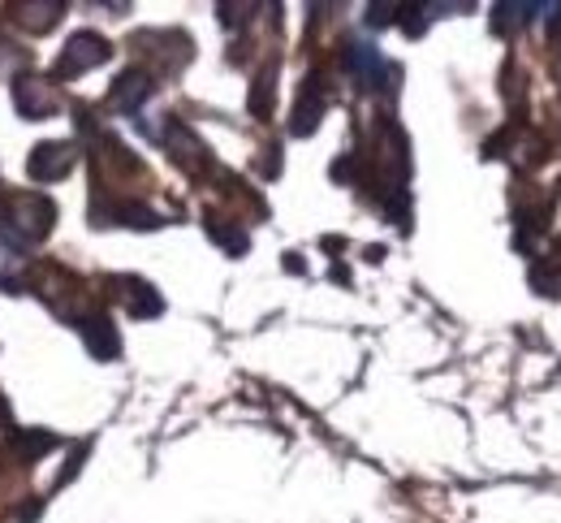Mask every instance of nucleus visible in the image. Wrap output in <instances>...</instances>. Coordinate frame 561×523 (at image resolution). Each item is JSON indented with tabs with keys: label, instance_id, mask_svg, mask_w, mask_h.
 Returning <instances> with one entry per match:
<instances>
[{
	"label": "nucleus",
	"instance_id": "f257e3e1",
	"mask_svg": "<svg viewBox=\"0 0 561 523\" xmlns=\"http://www.w3.org/2000/svg\"><path fill=\"white\" fill-rule=\"evenodd\" d=\"M57 225V204L26 191V195H9L0 204V242L4 247H35L53 234Z\"/></svg>",
	"mask_w": 561,
	"mask_h": 523
},
{
	"label": "nucleus",
	"instance_id": "f03ea898",
	"mask_svg": "<svg viewBox=\"0 0 561 523\" xmlns=\"http://www.w3.org/2000/svg\"><path fill=\"white\" fill-rule=\"evenodd\" d=\"M108 57H113V48H108V39H104V35H95V31H78L70 44L61 48V61H57V78L87 75V70L104 66Z\"/></svg>",
	"mask_w": 561,
	"mask_h": 523
},
{
	"label": "nucleus",
	"instance_id": "7ed1b4c3",
	"mask_svg": "<svg viewBox=\"0 0 561 523\" xmlns=\"http://www.w3.org/2000/svg\"><path fill=\"white\" fill-rule=\"evenodd\" d=\"M13 104H18V113H22L26 122H44V117H53V113L61 109L57 87H53L48 78H18V82H13Z\"/></svg>",
	"mask_w": 561,
	"mask_h": 523
},
{
	"label": "nucleus",
	"instance_id": "20e7f679",
	"mask_svg": "<svg viewBox=\"0 0 561 523\" xmlns=\"http://www.w3.org/2000/svg\"><path fill=\"white\" fill-rule=\"evenodd\" d=\"M78 164V151L73 144H39V148L31 151V160H26V173L35 178V182H61V178H70V169Z\"/></svg>",
	"mask_w": 561,
	"mask_h": 523
},
{
	"label": "nucleus",
	"instance_id": "39448f33",
	"mask_svg": "<svg viewBox=\"0 0 561 523\" xmlns=\"http://www.w3.org/2000/svg\"><path fill=\"white\" fill-rule=\"evenodd\" d=\"M108 291L122 299V307H126L130 316H139V320L160 316V307H164V299L156 295V286L142 282V277H108Z\"/></svg>",
	"mask_w": 561,
	"mask_h": 523
},
{
	"label": "nucleus",
	"instance_id": "423d86ee",
	"mask_svg": "<svg viewBox=\"0 0 561 523\" xmlns=\"http://www.w3.org/2000/svg\"><path fill=\"white\" fill-rule=\"evenodd\" d=\"M78 333H82L87 351H91L100 364H108V360H117V355H122V338H117V329H113V320H108L104 311L82 316V320H78Z\"/></svg>",
	"mask_w": 561,
	"mask_h": 523
},
{
	"label": "nucleus",
	"instance_id": "0eeeda50",
	"mask_svg": "<svg viewBox=\"0 0 561 523\" xmlns=\"http://www.w3.org/2000/svg\"><path fill=\"white\" fill-rule=\"evenodd\" d=\"M151 87H156V82H151V75H147V70H126V75L113 82L108 104H113V109H122V113H135L142 100L151 95Z\"/></svg>",
	"mask_w": 561,
	"mask_h": 523
},
{
	"label": "nucleus",
	"instance_id": "6e6552de",
	"mask_svg": "<svg viewBox=\"0 0 561 523\" xmlns=\"http://www.w3.org/2000/svg\"><path fill=\"white\" fill-rule=\"evenodd\" d=\"M324 109H329V100H324V91H320V78H307L289 130H294V135H311V130L320 126V113H324Z\"/></svg>",
	"mask_w": 561,
	"mask_h": 523
},
{
	"label": "nucleus",
	"instance_id": "1a4fd4ad",
	"mask_svg": "<svg viewBox=\"0 0 561 523\" xmlns=\"http://www.w3.org/2000/svg\"><path fill=\"white\" fill-rule=\"evenodd\" d=\"M61 13H66V9L53 4V0H39V4L26 0V4H13V18H18L26 31H53V26L61 22Z\"/></svg>",
	"mask_w": 561,
	"mask_h": 523
},
{
	"label": "nucleus",
	"instance_id": "9d476101",
	"mask_svg": "<svg viewBox=\"0 0 561 523\" xmlns=\"http://www.w3.org/2000/svg\"><path fill=\"white\" fill-rule=\"evenodd\" d=\"M346 66H351L358 78H367V82H376V75L385 70V61H380V53H376L371 44H351V48H346Z\"/></svg>",
	"mask_w": 561,
	"mask_h": 523
},
{
	"label": "nucleus",
	"instance_id": "9b49d317",
	"mask_svg": "<svg viewBox=\"0 0 561 523\" xmlns=\"http://www.w3.org/2000/svg\"><path fill=\"white\" fill-rule=\"evenodd\" d=\"M57 442H61V437H57V433H44V429H18V433H13V450H22L26 463L39 458L44 450H53Z\"/></svg>",
	"mask_w": 561,
	"mask_h": 523
},
{
	"label": "nucleus",
	"instance_id": "f8f14e48",
	"mask_svg": "<svg viewBox=\"0 0 561 523\" xmlns=\"http://www.w3.org/2000/svg\"><path fill=\"white\" fill-rule=\"evenodd\" d=\"M273 75L277 70H264V78H255V91H251V113H268V104H273Z\"/></svg>",
	"mask_w": 561,
	"mask_h": 523
}]
</instances>
